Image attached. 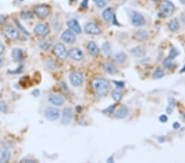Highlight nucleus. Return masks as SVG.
I'll list each match as a JSON object with an SVG mask.
<instances>
[{
    "mask_svg": "<svg viewBox=\"0 0 185 163\" xmlns=\"http://www.w3.org/2000/svg\"><path fill=\"white\" fill-rule=\"evenodd\" d=\"M165 76V72L163 71L161 68H157L156 71L154 72L153 73V78L155 79H159V78H161Z\"/></svg>",
    "mask_w": 185,
    "mask_h": 163,
    "instance_id": "cd10ccee",
    "label": "nucleus"
},
{
    "mask_svg": "<svg viewBox=\"0 0 185 163\" xmlns=\"http://www.w3.org/2000/svg\"><path fill=\"white\" fill-rule=\"evenodd\" d=\"M127 59V55L124 52H119L115 55V60L119 64H124Z\"/></svg>",
    "mask_w": 185,
    "mask_h": 163,
    "instance_id": "393cba45",
    "label": "nucleus"
},
{
    "mask_svg": "<svg viewBox=\"0 0 185 163\" xmlns=\"http://www.w3.org/2000/svg\"><path fill=\"white\" fill-rule=\"evenodd\" d=\"M6 20H7V18H6L5 17L0 15V25L5 23V22H6Z\"/></svg>",
    "mask_w": 185,
    "mask_h": 163,
    "instance_id": "c9c22d12",
    "label": "nucleus"
},
{
    "mask_svg": "<svg viewBox=\"0 0 185 163\" xmlns=\"http://www.w3.org/2000/svg\"><path fill=\"white\" fill-rule=\"evenodd\" d=\"M103 17L106 22L109 24H115V25H119L118 22H116V18H115V15L114 12V9L112 8H108L105 9V11L102 13Z\"/></svg>",
    "mask_w": 185,
    "mask_h": 163,
    "instance_id": "423d86ee",
    "label": "nucleus"
},
{
    "mask_svg": "<svg viewBox=\"0 0 185 163\" xmlns=\"http://www.w3.org/2000/svg\"><path fill=\"white\" fill-rule=\"evenodd\" d=\"M149 35L147 32H146L144 30H141L139 32H137L135 35V38L136 40H139V41H143V40H146L148 39Z\"/></svg>",
    "mask_w": 185,
    "mask_h": 163,
    "instance_id": "4be33fe9",
    "label": "nucleus"
},
{
    "mask_svg": "<svg viewBox=\"0 0 185 163\" xmlns=\"http://www.w3.org/2000/svg\"><path fill=\"white\" fill-rule=\"evenodd\" d=\"M21 162H33V160L28 159V158H24L21 160Z\"/></svg>",
    "mask_w": 185,
    "mask_h": 163,
    "instance_id": "a19ab883",
    "label": "nucleus"
},
{
    "mask_svg": "<svg viewBox=\"0 0 185 163\" xmlns=\"http://www.w3.org/2000/svg\"><path fill=\"white\" fill-rule=\"evenodd\" d=\"M152 1H154V2H156L157 0H152Z\"/></svg>",
    "mask_w": 185,
    "mask_h": 163,
    "instance_id": "c03bdc74",
    "label": "nucleus"
},
{
    "mask_svg": "<svg viewBox=\"0 0 185 163\" xmlns=\"http://www.w3.org/2000/svg\"><path fill=\"white\" fill-rule=\"evenodd\" d=\"M102 50H104L105 54H109L110 50H111V47H110V44L109 42H105L102 45Z\"/></svg>",
    "mask_w": 185,
    "mask_h": 163,
    "instance_id": "7c9ffc66",
    "label": "nucleus"
},
{
    "mask_svg": "<svg viewBox=\"0 0 185 163\" xmlns=\"http://www.w3.org/2000/svg\"><path fill=\"white\" fill-rule=\"evenodd\" d=\"M0 111L2 112H4V113H6V112L8 111V106L3 101H0Z\"/></svg>",
    "mask_w": 185,
    "mask_h": 163,
    "instance_id": "2f4dec72",
    "label": "nucleus"
},
{
    "mask_svg": "<svg viewBox=\"0 0 185 163\" xmlns=\"http://www.w3.org/2000/svg\"><path fill=\"white\" fill-rule=\"evenodd\" d=\"M10 156H11V153L8 148H5V147L2 148L0 151V162L4 163L8 162Z\"/></svg>",
    "mask_w": 185,
    "mask_h": 163,
    "instance_id": "6ab92c4d",
    "label": "nucleus"
},
{
    "mask_svg": "<svg viewBox=\"0 0 185 163\" xmlns=\"http://www.w3.org/2000/svg\"><path fill=\"white\" fill-rule=\"evenodd\" d=\"M112 96L113 99L115 101H120L122 97H123V93L119 90H114V92H112Z\"/></svg>",
    "mask_w": 185,
    "mask_h": 163,
    "instance_id": "a878e982",
    "label": "nucleus"
},
{
    "mask_svg": "<svg viewBox=\"0 0 185 163\" xmlns=\"http://www.w3.org/2000/svg\"><path fill=\"white\" fill-rule=\"evenodd\" d=\"M21 17L24 20H30V19H32L34 18V15L31 12H29V11H24L21 13Z\"/></svg>",
    "mask_w": 185,
    "mask_h": 163,
    "instance_id": "bb28decb",
    "label": "nucleus"
},
{
    "mask_svg": "<svg viewBox=\"0 0 185 163\" xmlns=\"http://www.w3.org/2000/svg\"><path fill=\"white\" fill-rule=\"evenodd\" d=\"M183 72H185V67H184V68H182V70H181V73H183Z\"/></svg>",
    "mask_w": 185,
    "mask_h": 163,
    "instance_id": "37998d69",
    "label": "nucleus"
},
{
    "mask_svg": "<svg viewBox=\"0 0 185 163\" xmlns=\"http://www.w3.org/2000/svg\"><path fill=\"white\" fill-rule=\"evenodd\" d=\"M166 111H167V113H168V114H171V113H172V111H173V108L171 107V106H168V107H167V109H166Z\"/></svg>",
    "mask_w": 185,
    "mask_h": 163,
    "instance_id": "ea45409f",
    "label": "nucleus"
},
{
    "mask_svg": "<svg viewBox=\"0 0 185 163\" xmlns=\"http://www.w3.org/2000/svg\"><path fill=\"white\" fill-rule=\"evenodd\" d=\"M3 66H4V60L0 57V68H3Z\"/></svg>",
    "mask_w": 185,
    "mask_h": 163,
    "instance_id": "79ce46f5",
    "label": "nucleus"
},
{
    "mask_svg": "<svg viewBox=\"0 0 185 163\" xmlns=\"http://www.w3.org/2000/svg\"><path fill=\"white\" fill-rule=\"evenodd\" d=\"M174 5L169 0H163L161 4V11L165 15L170 16L174 12Z\"/></svg>",
    "mask_w": 185,
    "mask_h": 163,
    "instance_id": "7ed1b4c3",
    "label": "nucleus"
},
{
    "mask_svg": "<svg viewBox=\"0 0 185 163\" xmlns=\"http://www.w3.org/2000/svg\"><path fill=\"white\" fill-rule=\"evenodd\" d=\"M59 111L57 108L49 107L44 112V116L46 117V119H49V121H55L59 118Z\"/></svg>",
    "mask_w": 185,
    "mask_h": 163,
    "instance_id": "0eeeda50",
    "label": "nucleus"
},
{
    "mask_svg": "<svg viewBox=\"0 0 185 163\" xmlns=\"http://www.w3.org/2000/svg\"><path fill=\"white\" fill-rule=\"evenodd\" d=\"M4 50H5V47H4V45L1 42H0V55H2V54H4Z\"/></svg>",
    "mask_w": 185,
    "mask_h": 163,
    "instance_id": "e433bc0d",
    "label": "nucleus"
},
{
    "mask_svg": "<svg viewBox=\"0 0 185 163\" xmlns=\"http://www.w3.org/2000/svg\"><path fill=\"white\" fill-rule=\"evenodd\" d=\"M169 29L171 32H176L179 29V24L177 19H172L169 22Z\"/></svg>",
    "mask_w": 185,
    "mask_h": 163,
    "instance_id": "b1692460",
    "label": "nucleus"
},
{
    "mask_svg": "<svg viewBox=\"0 0 185 163\" xmlns=\"http://www.w3.org/2000/svg\"><path fill=\"white\" fill-rule=\"evenodd\" d=\"M178 55H179V51H178L175 48L173 47V48H171V49H170L169 55V56H168V57H169V58H170L171 60H174V58H175V57H176Z\"/></svg>",
    "mask_w": 185,
    "mask_h": 163,
    "instance_id": "c756f323",
    "label": "nucleus"
},
{
    "mask_svg": "<svg viewBox=\"0 0 185 163\" xmlns=\"http://www.w3.org/2000/svg\"><path fill=\"white\" fill-rule=\"evenodd\" d=\"M87 50H88L89 53L92 55H96L99 53V48L96 45V44L93 41L89 42V44L87 45Z\"/></svg>",
    "mask_w": 185,
    "mask_h": 163,
    "instance_id": "412c9836",
    "label": "nucleus"
},
{
    "mask_svg": "<svg viewBox=\"0 0 185 163\" xmlns=\"http://www.w3.org/2000/svg\"><path fill=\"white\" fill-rule=\"evenodd\" d=\"M4 34L5 36L8 37V39L12 40H16L18 39L19 37V33L16 31V29L12 27H8L5 29L4 31Z\"/></svg>",
    "mask_w": 185,
    "mask_h": 163,
    "instance_id": "ddd939ff",
    "label": "nucleus"
},
{
    "mask_svg": "<svg viewBox=\"0 0 185 163\" xmlns=\"http://www.w3.org/2000/svg\"><path fill=\"white\" fill-rule=\"evenodd\" d=\"M70 82L74 87H79L84 82V77L80 72H73L70 74Z\"/></svg>",
    "mask_w": 185,
    "mask_h": 163,
    "instance_id": "39448f33",
    "label": "nucleus"
},
{
    "mask_svg": "<svg viewBox=\"0 0 185 163\" xmlns=\"http://www.w3.org/2000/svg\"><path fill=\"white\" fill-rule=\"evenodd\" d=\"M34 12L40 18H45L50 14V8L46 5H38L34 8Z\"/></svg>",
    "mask_w": 185,
    "mask_h": 163,
    "instance_id": "20e7f679",
    "label": "nucleus"
},
{
    "mask_svg": "<svg viewBox=\"0 0 185 163\" xmlns=\"http://www.w3.org/2000/svg\"><path fill=\"white\" fill-rule=\"evenodd\" d=\"M131 53L136 57H142L146 55V50L142 46H136L131 50Z\"/></svg>",
    "mask_w": 185,
    "mask_h": 163,
    "instance_id": "aec40b11",
    "label": "nucleus"
},
{
    "mask_svg": "<svg viewBox=\"0 0 185 163\" xmlns=\"http://www.w3.org/2000/svg\"><path fill=\"white\" fill-rule=\"evenodd\" d=\"M91 86L96 94L100 96H105L109 90V83L103 78H96L91 81Z\"/></svg>",
    "mask_w": 185,
    "mask_h": 163,
    "instance_id": "f257e3e1",
    "label": "nucleus"
},
{
    "mask_svg": "<svg viewBox=\"0 0 185 163\" xmlns=\"http://www.w3.org/2000/svg\"><path fill=\"white\" fill-rule=\"evenodd\" d=\"M68 27H69V29L71 31H73L74 33H76V34H81V28L80 25L78 23V22L76 20V19H72V20H69L68 22Z\"/></svg>",
    "mask_w": 185,
    "mask_h": 163,
    "instance_id": "4468645a",
    "label": "nucleus"
},
{
    "mask_svg": "<svg viewBox=\"0 0 185 163\" xmlns=\"http://www.w3.org/2000/svg\"><path fill=\"white\" fill-rule=\"evenodd\" d=\"M34 32L38 36H46L49 33V28L45 24H38L34 29Z\"/></svg>",
    "mask_w": 185,
    "mask_h": 163,
    "instance_id": "1a4fd4ad",
    "label": "nucleus"
},
{
    "mask_svg": "<svg viewBox=\"0 0 185 163\" xmlns=\"http://www.w3.org/2000/svg\"><path fill=\"white\" fill-rule=\"evenodd\" d=\"M85 31L88 34L91 35H99L101 32L100 27L94 23H87L85 27Z\"/></svg>",
    "mask_w": 185,
    "mask_h": 163,
    "instance_id": "f8f14e48",
    "label": "nucleus"
},
{
    "mask_svg": "<svg viewBox=\"0 0 185 163\" xmlns=\"http://www.w3.org/2000/svg\"><path fill=\"white\" fill-rule=\"evenodd\" d=\"M69 57L75 61H81L83 59V53L78 48H73L69 52Z\"/></svg>",
    "mask_w": 185,
    "mask_h": 163,
    "instance_id": "9b49d317",
    "label": "nucleus"
},
{
    "mask_svg": "<svg viewBox=\"0 0 185 163\" xmlns=\"http://www.w3.org/2000/svg\"><path fill=\"white\" fill-rule=\"evenodd\" d=\"M167 120H168V117L165 115H161L160 116V121L161 123H165V122H167Z\"/></svg>",
    "mask_w": 185,
    "mask_h": 163,
    "instance_id": "72a5a7b5",
    "label": "nucleus"
},
{
    "mask_svg": "<svg viewBox=\"0 0 185 163\" xmlns=\"http://www.w3.org/2000/svg\"><path fill=\"white\" fill-rule=\"evenodd\" d=\"M73 118V111L71 109L69 108H66L64 110V113H63V119H62V122L64 124H69Z\"/></svg>",
    "mask_w": 185,
    "mask_h": 163,
    "instance_id": "dca6fc26",
    "label": "nucleus"
},
{
    "mask_svg": "<svg viewBox=\"0 0 185 163\" xmlns=\"http://www.w3.org/2000/svg\"><path fill=\"white\" fill-rule=\"evenodd\" d=\"M61 39L66 43L73 44V42H75V40H76V36L74 35V32L73 31L68 30V31H65L61 35Z\"/></svg>",
    "mask_w": 185,
    "mask_h": 163,
    "instance_id": "9d476101",
    "label": "nucleus"
},
{
    "mask_svg": "<svg viewBox=\"0 0 185 163\" xmlns=\"http://www.w3.org/2000/svg\"><path fill=\"white\" fill-rule=\"evenodd\" d=\"M94 2H95V4H96L97 7H99V8H104L105 6V0H93Z\"/></svg>",
    "mask_w": 185,
    "mask_h": 163,
    "instance_id": "473e14b6",
    "label": "nucleus"
},
{
    "mask_svg": "<svg viewBox=\"0 0 185 163\" xmlns=\"http://www.w3.org/2000/svg\"><path fill=\"white\" fill-rule=\"evenodd\" d=\"M12 60L15 62H20L23 59V52L21 49L15 48V49H13L12 52Z\"/></svg>",
    "mask_w": 185,
    "mask_h": 163,
    "instance_id": "a211bd4d",
    "label": "nucleus"
},
{
    "mask_svg": "<svg viewBox=\"0 0 185 163\" xmlns=\"http://www.w3.org/2000/svg\"><path fill=\"white\" fill-rule=\"evenodd\" d=\"M53 52L55 55L59 58L60 60H64L67 59L68 57V52H67V50L66 48L63 44L61 43H58L54 46V49H53Z\"/></svg>",
    "mask_w": 185,
    "mask_h": 163,
    "instance_id": "f03ea898",
    "label": "nucleus"
},
{
    "mask_svg": "<svg viewBox=\"0 0 185 163\" xmlns=\"http://www.w3.org/2000/svg\"><path fill=\"white\" fill-rule=\"evenodd\" d=\"M49 101L57 106H61L64 104V98L59 95H50L49 96Z\"/></svg>",
    "mask_w": 185,
    "mask_h": 163,
    "instance_id": "2eb2a0df",
    "label": "nucleus"
},
{
    "mask_svg": "<svg viewBox=\"0 0 185 163\" xmlns=\"http://www.w3.org/2000/svg\"><path fill=\"white\" fill-rule=\"evenodd\" d=\"M173 128L174 129H178L180 128V124H179V123H178V122H174L173 124Z\"/></svg>",
    "mask_w": 185,
    "mask_h": 163,
    "instance_id": "4c0bfd02",
    "label": "nucleus"
},
{
    "mask_svg": "<svg viewBox=\"0 0 185 163\" xmlns=\"http://www.w3.org/2000/svg\"><path fill=\"white\" fill-rule=\"evenodd\" d=\"M114 83L117 86V88H119V89L120 88H123L124 87V83L123 82H114Z\"/></svg>",
    "mask_w": 185,
    "mask_h": 163,
    "instance_id": "f704fd0d",
    "label": "nucleus"
},
{
    "mask_svg": "<svg viewBox=\"0 0 185 163\" xmlns=\"http://www.w3.org/2000/svg\"><path fill=\"white\" fill-rule=\"evenodd\" d=\"M131 21H132L133 26H135V27H142L146 23L145 18L143 17V16L137 12H133Z\"/></svg>",
    "mask_w": 185,
    "mask_h": 163,
    "instance_id": "6e6552de",
    "label": "nucleus"
},
{
    "mask_svg": "<svg viewBox=\"0 0 185 163\" xmlns=\"http://www.w3.org/2000/svg\"><path fill=\"white\" fill-rule=\"evenodd\" d=\"M32 94L34 96H38L40 95V91H39V90H37V89H36V90L32 92Z\"/></svg>",
    "mask_w": 185,
    "mask_h": 163,
    "instance_id": "58836bf2",
    "label": "nucleus"
},
{
    "mask_svg": "<svg viewBox=\"0 0 185 163\" xmlns=\"http://www.w3.org/2000/svg\"><path fill=\"white\" fill-rule=\"evenodd\" d=\"M104 68H105V71L109 73V74H115L117 73V68H115V66L114 65L111 63H107V64H105L104 66Z\"/></svg>",
    "mask_w": 185,
    "mask_h": 163,
    "instance_id": "5701e85b",
    "label": "nucleus"
},
{
    "mask_svg": "<svg viewBox=\"0 0 185 163\" xmlns=\"http://www.w3.org/2000/svg\"><path fill=\"white\" fill-rule=\"evenodd\" d=\"M163 65H164L166 68H171L174 66V64L173 60H171L170 58L167 57V58L165 59V60H164Z\"/></svg>",
    "mask_w": 185,
    "mask_h": 163,
    "instance_id": "c85d7f7f",
    "label": "nucleus"
},
{
    "mask_svg": "<svg viewBox=\"0 0 185 163\" xmlns=\"http://www.w3.org/2000/svg\"><path fill=\"white\" fill-rule=\"evenodd\" d=\"M129 115V109L125 106H123L117 110V111L114 113V117L116 119H124L126 116Z\"/></svg>",
    "mask_w": 185,
    "mask_h": 163,
    "instance_id": "f3484780",
    "label": "nucleus"
}]
</instances>
